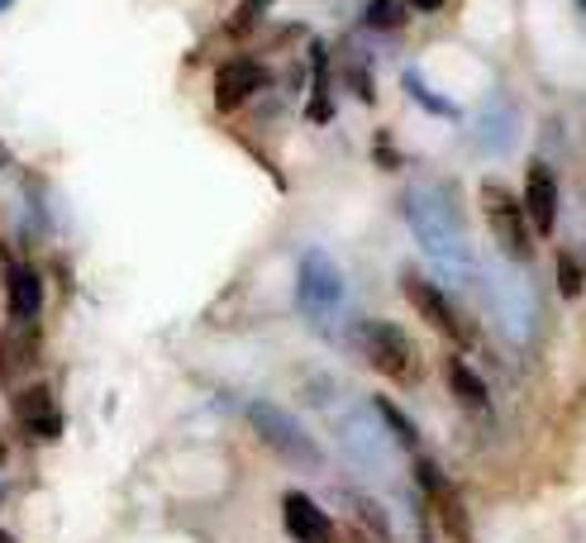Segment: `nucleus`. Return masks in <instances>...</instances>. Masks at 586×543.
Instances as JSON below:
<instances>
[{
	"instance_id": "obj_9",
	"label": "nucleus",
	"mask_w": 586,
	"mask_h": 543,
	"mask_svg": "<svg viewBox=\"0 0 586 543\" xmlns=\"http://www.w3.org/2000/svg\"><path fill=\"white\" fill-rule=\"evenodd\" d=\"M263 82H267V72L253 58H229L225 68L215 72V105L219 110H239Z\"/></svg>"
},
{
	"instance_id": "obj_3",
	"label": "nucleus",
	"mask_w": 586,
	"mask_h": 543,
	"mask_svg": "<svg viewBox=\"0 0 586 543\" xmlns=\"http://www.w3.org/2000/svg\"><path fill=\"white\" fill-rule=\"evenodd\" d=\"M477 201H482V215H486V229H491V238H496V248L511 263H530L534 258V244H530V215H525V205H520L501 182H482Z\"/></svg>"
},
{
	"instance_id": "obj_7",
	"label": "nucleus",
	"mask_w": 586,
	"mask_h": 543,
	"mask_svg": "<svg viewBox=\"0 0 586 543\" xmlns=\"http://www.w3.org/2000/svg\"><path fill=\"white\" fill-rule=\"evenodd\" d=\"M525 215H530V229L534 234H553L558 229V177L544 167V163H530V172H525Z\"/></svg>"
},
{
	"instance_id": "obj_1",
	"label": "nucleus",
	"mask_w": 586,
	"mask_h": 543,
	"mask_svg": "<svg viewBox=\"0 0 586 543\" xmlns=\"http://www.w3.org/2000/svg\"><path fill=\"white\" fill-rule=\"evenodd\" d=\"M353 344H358L362 362L377 367L382 377L401 381V387L420 381V348L410 344V334L401 325H391V319H362L353 329Z\"/></svg>"
},
{
	"instance_id": "obj_6",
	"label": "nucleus",
	"mask_w": 586,
	"mask_h": 543,
	"mask_svg": "<svg viewBox=\"0 0 586 543\" xmlns=\"http://www.w3.org/2000/svg\"><path fill=\"white\" fill-rule=\"evenodd\" d=\"M401 291H405V300H410V306H415V315H420V319H424V325H430L434 334H443V339H453V344H472V339H477L467 319L458 315V306H453V300L443 296L434 281H424L415 267H405V272H401Z\"/></svg>"
},
{
	"instance_id": "obj_19",
	"label": "nucleus",
	"mask_w": 586,
	"mask_h": 543,
	"mask_svg": "<svg viewBox=\"0 0 586 543\" xmlns=\"http://www.w3.org/2000/svg\"><path fill=\"white\" fill-rule=\"evenodd\" d=\"M263 10H267V0H244V6H239V14H234V24H229V29H234V34H248V29L258 24V14H263Z\"/></svg>"
},
{
	"instance_id": "obj_16",
	"label": "nucleus",
	"mask_w": 586,
	"mask_h": 543,
	"mask_svg": "<svg viewBox=\"0 0 586 543\" xmlns=\"http://www.w3.org/2000/svg\"><path fill=\"white\" fill-rule=\"evenodd\" d=\"M348 505H353V515H358V530L362 534H372L377 543H391V520H387V510L368 501V496H348Z\"/></svg>"
},
{
	"instance_id": "obj_18",
	"label": "nucleus",
	"mask_w": 586,
	"mask_h": 543,
	"mask_svg": "<svg viewBox=\"0 0 586 543\" xmlns=\"http://www.w3.org/2000/svg\"><path fill=\"white\" fill-rule=\"evenodd\" d=\"M558 291L563 296H577L582 291V263L573 258V253H563V258H558Z\"/></svg>"
},
{
	"instance_id": "obj_24",
	"label": "nucleus",
	"mask_w": 586,
	"mask_h": 543,
	"mask_svg": "<svg viewBox=\"0 0 586 543\" xmlns=\"http://www.w3.org/2000/svg\"><path fill=\"white\" fill-rule=\"evenodd\" d=\"M582 6H586V0H582Z\"/></svg>"
},
{
	"instance_id": "obj_15",
	"label": "nucleus",
	"mask_w": 586,
	"mask_h": 543,
	"mask_svg": "<svg viewBox=\"0 0 586 543\" xmlns=\"http://www.w3.org/2000/svg\"><path fill=\"white\" fill-rule=\"evenodd\" d=\"M310 68H315V101H310V120H329L335 115V105H329V53H325V43H315L310 48Z\"/></svg>"
},
{
	"instance_id": "obj_4",
	"label": "nucleus",
	"mask_w": 586,
	"mask_h": 543,
	"mask_svg": "<svg viewBox=\"0 0 586 543\" xmlns=\"http://www.w3.org/2000/svg\"><path fill=\"white\" fill-rule=\"evenodd\" d=\"M296 300H300V310H306L315 325H329V315L339 310V300H343V272L335 267V258H329L325 248H310L306 258H300Z\"/></svg>"
},
{
	"instance_id": "obj_8",
	"label": "nucleus",
	"mask_w": 586,
	"mask_h": 543,
	"mask_svg": "<svg viewBox=\"0 0 586 543\" xmlns=\"http://www.w3.org/2000/svg\"><path fill=\"white\" fill-rule=\"evenodd\" d=\"M281 520H287V534L296 543H335V520H329L306 491H287V496H281Z\"/></svg>"
},
{
	"instance_id": "obj_11",
	"label": "nucleus",
	"mask_w": 586,
	"mask_h": 543,
	"mask_svg": "<svg viewBox=\"0 0 586 543\" xmlns=\"http://www.w3.org/2000/svg\"><path fill=\"white\" fill-rule=\"evenodd\" d=\"M6 296H10V315L20 319V325H29V319H39V310H43V277L29 263H10Z\"/></svg>"
},
{
	"instance_id": "obj_21",
	"label": "nucleus",
	"mask_w": 586,
	"mask_h": 543,
	"mask_svg": "<svg viewBox=\"0 0 586 543\" xmlns=\"http://www.w3.org/2000/svg\"><path fill=\"white\" fill-rule=\"evenodd\" d=\"M353 543H377V539H372V534H362V530H358V534H353Z\"/></svg>"
},
{
	"instance_id": "obj_2",
	"label": "nucleus",
	"mask_w": 586,
	"mask_h": 543,
	"mask_svg": "<svg viewBox=\"0 0 586 543\" xmlns=\"http://www.w3.org/2000/svg\"><path fill=\"white\" fill-rule=\"evenodd\" d=\"M248 424L258 429V439H263L281 462H291V468H320V462H325L320 443H315L306 429H300L296 414H287V410L273 406V401H253V406H248Z\"/></svg>"
},
{
	"instance_id": "obj_23",
	"label": "nucleus",
	"mask_w": 586,
	"mask_h": 543,
	"mask_svg": "<svg viewBox=\"0 0 586 543\" xmlns=\"http://www.w3.org/2000/svg\"><path fill=\"white\" fill-rule=\"evenodd\" d=\"M0 543H10V534H0Z\"/></svg>"
},
{
	"instance_id": "obj_13",
	"label": "nucleus",
	"mask_w": 586,
	"mask_h": 543,
	"mask_svg": "<svg viewBox=\"0 0 586 543\" xmlns=\"http://www.w3.org/2000/svg\"><path fill=\"white\" fill-rule=\"evenodd\" d=\"M372 414L387 424V434H391L395 449H415V443H420V429L410 424V420H405V410L395 406V401H387V396H377V401H372Z\"/></svg>"
},
{
	"instance_id": "obj_12",
	"label": "nucleus",
	"mask_w": 586,
	"mask_h": 543,
	"mask_svg": "<svg viewBox=\"0 0 586 543\" xmlns=\"http://www.w3.org/2000/svg\"><path fill=\"white\" fill-rule=\"evenodd\" d=\"M443 381H449V391H453L467 410H482V406H486V381L472 372L463 358H453V354L443 358Z\"/></svg>"
},
{
	"instance_id": "obj_20",
	"label": "nucleus",
	"mask_w": 586,
	"mask_h": 543,
	"mask_svg": "<svg viewBox=\"0 0 586 543\" xmlns=\"http://www.w3.org/2000/svg\"><path fill=\"white\" fill-rule=\"evenodd\" d=\"M405 6H415V10H439L443 0H405Z\"/></svg>"
},
{
	"instance_id": "obj_10",
	"label": "nucleus",
	"mask_w": 586,
	"mask_h": 543,
	"mask_svg": "<svg viewBox=\"0 0 586 543\" xmlns=\"http://www.w3.org/2000/svg\"><path fill=\"white\" fill-rule=\"evenodd\" d=\"M14 414H20V424L29 429L34 439H58L62 434V414L53 406V391L43 387H24L20 396H14Z\"/></svg>"
},
{
	"instance_id": "obj_22",
	"label": "nucleus",
	"mask_w": 586,
	"mask_h": 543,
	"mask_svg": "<svg viewBox=\"0 0 586 543\" xmlns=\"http://www.w3.org/2000/svg\"><path fill=\"white\" fill-rule=\"evenodd\" d=\"M0 462H6V443H0Z\"/></svg>"
},
{
	"instance_id": "obj_17",
	"label": "nucleus",
	"mask_w": 586,
	"mask_h": 543,
	"mask_svg": "<svg viewBox=\"0 0 586 543\" xmlns=\"http://www.w3.org/2000/svg\"><path fill=\"white\" fill-rule=\"evenodd\" d=\"M410 20L405 0H368V24L372 29H401Z\"/></svg>"
},
{
	"instance_id": "obj_14",
	"label": "nucleus",
	"mask_w": 586,
	"mask_h": 543,
	"mask_svg": "<svg viewBox=\"0 0 586 543\" xmlns=\"http://www.w3.org/2000/svg\"><path fill=\"white\" fill-rule=\"evenodd\" d=\"M29 362H34V334H29V325H20L14 334H6V339H0V377L10 381Z\"/></svg>"
},
{
	"instance_id": "obj_5",
	"label": "nucleus",
	"mask_w": 586,
	"mask_h": 543,
	"mask_svg": "<svg viewBox=\"0 0 586 543\" xmlns=\"http://www.w3.org/2000/svg\"><path fill=\"white\" fill-rule=\"evenodd\" d=\"M415 486L424 496V510L439 520V530L449 534L453 543H472V520H467V505L463 496L449 486V477L439 472V462L430 458H415Z\"/></svg>"
}]
</instances>
